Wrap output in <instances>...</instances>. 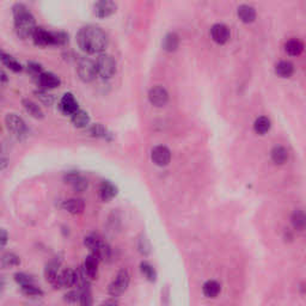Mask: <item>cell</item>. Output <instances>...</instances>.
Returning a JSON list of instances; mask_svg holds the SVG:
<instances>
[{
	"instance_id": "1",
	"label": "cell",
	"mask_w": 306,
	"mask_h": 306,
	"mask_svg": "<svg viewBox=\"0 0 306 306\" xmlns=\"http://www.w3.org/2000/svg\"><path fill=\"white\" fill-rule=\"evenodd\" d=\"M78 47L86 54H101L106 50L109 38L106 31L96 25L80 28L76 34Z\"/></svg>"
},
{
	"instance_id": "2",
	"label": "cell",
	"mask_w": 306,
	"mask_h": 306,
	"mask_svg": "<svg viewBox=\"0 0 306 306\" xmlns=\"http://www.w3.org/2000/svg\"><path fill=\"white\" fill-rule=\"evenodd\" d=\"M13 18H15V30L18 38L27 39L33 36L36 29V22L29 8L23 4H17L13 7Z\"/></svg>"
},
{
	"instance_id": "3",
	"label": "cell",
	"mask_w": 306,
	"mask_h": 306,
	"mask_svg": "<svg viewBox=\"0 0 306 306\" xmlns=\"http://www.w3.org/2000/svg\"><path fill=\"white\" fill-rule=\"evenodd\" d=\"M34 43L38 47L65 46L69 42V35L64 31H48L43 28L36 27L33 36Z\"/></svg>"
},
{
	"instance_id": "4",
	"label": "cell",
	"mask_w": 306,
	"mask_h": 306,
	"mask_svg": "<svg viewBox=\"0 0 306 306\" xmlns=\"http://www.w3.org/2000/svg\"><path fill=\"white\" fill-rule=\"evenodd\" d=\"M97 75L103 79H110L116 73V61L112 55L101 53L95 61Z\"/></svg>"
},
{
	"instance_id": "5",
	"label": "cell",
	"mask_w": 306,
	"mask_h": 306,
	"mask_svg": "<svg viewBox=\"0 0 306 306\" xmlns=\"http://www.w3.org/2000/svg\"><path fill=\"white\" fill-rule=\"evenodd\" d=\"M5 126L12 137L18 140L24 139L28 135V127L23 118L17 114H7L5 117Z\"/></svg>"
},
{
	"instance_id": "6",
	"label": "cell",
	"mask_w": 306,
	"mask_h": 306,
	"mask_svg": "<svg viewBox=\"0 0 306 306\" xmlns=\"http://www.w3.org/2000/svg\"><path fill=\"white\" fill-rule=\"evenodd\" d=\"M130 282L129 271L127 269H121L116 275L115 280L108 287V293L112 296V298H117L121 294H123L127 291Z\"/></svg>"
},
{
	"instance_id": "7",
	"label": "cell",
	"mask_w": 306,
	"mask_h": 306,
	"mask_svg": "<svg viewBox=\"0 0 306 306\" xmlns=\"http://www.w3.org/2000/svg\"><path fill=\"white\" fill-rule=\"evenodd\" d=\"M76 72H78L79 79L84 83H91L97 76V70H96L95 61L90 59L83 58L78 61L76 65Z\"/></svg>"
},
{
	"instance_id": "8",
	"label": "cell",
	"mask_w": 306,
	"mask_h": 306,
	"mask_svg": "<svg viewBox=\"0 0 306 306\" xmlns=\"http://www.w3.org/2000/svg\"><path fill=\"white\" fill-rule=\"evenodd\" d=\"M65 183L69 184L76 192H84L89 188V182L83 175L76 171H70L64 176Z\"/></svg>"
},
{
	"instance_id": "9",
	"label": "cell",
	"mask_w": 306,
	"mask_h": 306,
	"mask_svg": "<svg viewBox=\"0 0 306 306\" xmlns=\"http://www.w3.org/2000/svg\"><path fill=\"white\" fill-rule=\"evenodd\" d=\"M76 285V270L72 268H66L59 273L55 282L53 283L54 288H70Z\"/></svg>"
},
{
	"instance_id": "10",
	"label": "cell",
	"mask_w": 306,
	"mask_h": 306,
	"mask_svg": "<svg viewBox=\"0 0 306 306\" xmlns=\"http://www.w3.org/2000/svg\"><path fill=\"white\" fill-rule=\"evenodd\" d=\"M117 10V5L114 0H97L93 5V13L98 18H108L113 16Z\"/></svg>"
},
{
	"instance_id": "11",
	"label": "cell",
	"mask_w": 306,
	"mask_h": 306,
	"mask_svg": "<svg viewBox=\"0 0 306 306\" xmlns=\"http://www.w3.org/2000/svg\"><path fill=\"white\" fill-rule=\"evenodd\" d=\"M151 159L155 165L166 166L171 160V152L166 146H155L151 151Z\"/></svg>"
},
{
	"instance_id": "12",
	"label": "cell",
	"mask_w": 306,
	"mask_h": 306,
	"mask_svg": "<svg viewBox=\"0 0 306 306\" xmlns=\"http://www.w3.org/2000/svg\"><path fill=\"white\" fill-rule=\"evenodd\" d=\"M149 101L152 106L161 108L166 106L169 102V93L163 86H154L150 90Z\"/></svg>"
},
{
	"instance_id": "13",
	"label": "cell",
	"mask_w": 306,
	"mask_h": 306,
	"mask_svg": "<svg viewBox=\"0 0 306 306\" xmlns=\"http://www.w3.org/2000/svg\"><path fill=\"white\" fill-rule=\"evenodd\" d=\"M59 109H60L62 114L71 116L73 113H76V110L79 109L78 101L76 100V97L72 95V93L70 92L65 93V95L61 97L60 102H59Z\"/></svg>"
},
{
	"instance_id": "14",
	"label": "cell",
	"mask_w": 306,
	"mask_h": 306,
	"mask_svg": "<svg viewBox=\"0 0 306 306\" xmlns=\"http://www.w3.org/2000/svg\"><path fill=\"white\" fill-rule=\"evenodd\" d=\"M36 79H38V84L43 90L55 89L61 84L60 78L52 72H42Z\"/></svg>"
},
{
	"instance_id": "15",
	"label": "cell",
	"mask_w": 306,
	"mask_h": 306,
	"mask_svg": "<svg viewBox=\"0 0 306 306\" xmlns=\"http://www.w3.org/2000/svg\"><path fill=\"white\" fill-rule=\"evenodd\" d=\"M211 38L215 43L225 44L230 39V29L225 24H214L211 28Z\"/></svg>"
},
{
	"instance_id": "16",
	"label": "cell",
	"mask_w": 306,
	"mask_h": 306,
	"mask_svg": "<svg viewBox=\"0 0 306 306\" xmlns=\"http://www.w3.org/2000/svg\"><path fill=\"white\" fill-rule=\"evenodd\" d=\"M100 262L101 261L97 259V256H96V255H93L92 253H90L89 255H87L86 259H85L83 268H84L85 273H86L87 277H89L91 281L92 280L97 279L98 265H100Z\"/></svg>"
},
{
	"instance_id": "17",
	"label": "cell",
	"mask_w": 306,
	"mask_h": 306,
	"mask_svg": "<svg viewBox=\"0 0 306 306\" xmlns=\"http://www.w3.org/2000/svg\"><path fill=\"white\" fill-rule=\"evenodd\" d=\"M118 189L114 183H112L110 181H103L101 183L100 189H98V195H100V199L104 202H109L117 195Z\"/></svg>"
},
{
	"instance_id": "18",
	"label": "cell",
	"mask_w": 306,
	"mask_h": 306,
	"mask_svg": "<svg viewBox=\"0 0 306 306\" xmlns=\"http://www.w3.org/2000/svg\"><path fill=\"white\" fill-rule=\"evenodd\" d=\"M61 267V260L60 259H53L52 261L46 265V268H44V276H46L47 281L53 285L55 282L56 277L59 275V270H60Z\"/></svg>"
},
{
	"instance_id": "19",
	"label": "cell",
	"mask_w": 306,
	"mask_h": 306,
	"mask_svg": "<svg viewBox=\"0 0 306 306\" xmlns=\"http://www.w3.org/2000/svg\"><path fill=\"white\" fill-rule=\"evenodd\" d=\"M62 208L73 215L81 214L85 209V202H84V200L78 199V197H72V199L64 201V203H62Z\"/></svg>"
},
{
	"instance_id": "20",
	"label": "cell",
	"mask_w": 306,
	"mask_h": 306,
	"mask_svg": "<svg viewBox=\"0 0 306 306\" xmlns=\"http://www.w3.org/2000/svg\"><path fill=\"white\" fill-rule=\"evenodd\" d=\"M238 18L245 24H250L256 19V10L250 5H240L237 10Z\"/></svg>"
},
{
	"instance_id": "21",
	"label": "cell",
	"mask_w": 306,
	"mask_h": 306,
	"mask_svg": "<svg viewBox=\"0 0 306 306\" xmlns=\"http://www.w3.org/2000/svg\"><path fill=\"white\" fill-rule=\"evenodd\" d=\"M22 104H23L25 112H27L30 116H33L34 118L41 120V118L44 117L43 110H42L41 107H39L38 103H35L34 101L29 100V98H24V100L22 101Z\"/></svg>"
},
{
	"instance_id": "22",
	"label": "cell",
	"mask_w": 306,
	"mask_h": 306,
	"mask_svg": "<svg viewBox=\"0 0 306 306\" xmlns=\"http://www.w3.org/2000/svg\"><path fill=\"white\" fill-rule=\"evenodd\" d=\"M71 121L76 128H86L90 124V116L84 110L78 109L76 113L71 115Z\"/></svg>"
},
{
	"instance_id": "23",
	"label": "cell",
	"mask_w": 306,
	"mask_h": 306,
	"mask_svg": "<svg viewBox=\"0 0 306 306\" xmlns=\"http://www.w3.org/2000/svg\"><path fill=\"white\" fill-rule=\"evenodd\" d=\"M178 46H180V36L176 33L166 34L165 38H163V49L165 52L172 53L176 52Z\"/></svg>"
},
{
	"instance_id": "24",
	"label": "cell",
	"mask_w": 306,
	"mask_h": 306,
	"mask_svg": "<svg viewBox=\"0 0 306 306\" xmlns=\"http://www.w3.org/2000/svg\"><path fill=\"white\" fill-rule=\"evenodd\" d=\"M271 160L276 164V165H282L288 159V151L283 146H275L270 152Z\"/></svg>"
},
{
	"instance_id": "25",
	"label": "cell",
	"mask_w": 306,
	"mask_h": 306,
	"mask_svg": "<svg viewBox=\"0 0 306 306\" xmlns=\"http://www.w3.org/2000/svg\"><path fill=\"white\" fill-rule=\"evenodd\" d=\"M0 60H1L2 64H4L8 70L12 71V72L18 73V72H21L22 70H23L22 65L19 64V62L17 61L16 59L13 58V56L8 55L7 53L2 52V50H1V52H0Z\"/></svg>"
},
{
	"instance_id": "26",
	"label": "cell",
	"mask_w": 306,
	"mask_h": 306,
	"mask_svg": "<svg viewBox=\"0 0 306 306\" xmlns=\"http://www.w3.org/2000/svg\"><path fill=\"white\" fill-rule=\"evenodd\" d=\"M0 265L2 268H15L21 265V257L15 253H5L0 259Z\"/></svg>"
},
{
	"instance_id": "27",
	"label": "cell",
	"mask_w": 306,
	"mask_h": 306,
	"mask_svg": "<svg viewBox=\"0 0 306 306\" xmlns=\"http://www.w3.org/2000/svg\"><path fill=\"white\" fill-rule=\"evenodd\" d=\"M89 134L93 138L112 140V133L101 123H95L91 127H89Z\"/></svg>"
},
{
	"instance_id": "28",
	"label": "cell",
	"mask_w": 306,
	"mask_h": 306,
	"mask_svg": "<svg viewBox=\"0 0 306 306\" xmlns=\"http://www.w3.org/2000/svg\"><path fill=\"white\" fill-rule=\"evenodd\" d=\"M202 291L207 298H217V297L219 296L220 291H222V287H220V283L218 281L208 280V281H206L205 285H203Z\"/></svg>"
},
{
	"instance_id": "29",
	"label": "cell",
	"mask_w": 306,
	"mask_h": 306,
	"mask_svg": "<svg viewBox=\"0 0 306 306\" xmlns=\"http://www.w3.org/2000/svg\"><path fill=\"white\" fill-rule=\"evenodd\" d=\"M285 50L288 55L291 56H299L304 50V44L297 38H292L290 41L286 42Z\"/></svg>"
},
{
	"instance_id": "30",
	"label": "cell",
	"mask_w": 306,
	"mask_h": 306,
	"mask_svg": "<svg viewBox=\"0 0 306 306\" xmlns=\"http://www.w3.org/2000/svg\"><path fill=\"white\" fill-rule=\"evenodd\" d=\"M275 72L281 78H290L294 73V66L290 61H280L275 66Z\"/></svg>"
},
{
	"instance_id": "31",
	"label": "cell",
	"mask_w": 306,
	"mask_h": 306,
	"mask_svg": "<svg viewBox=\"0 0 306 306\" xmlns=\"http://www.w3.org/2000/svg\"><path fill=\"white\" fill-rule=\"evenodd\" d=\"M270 127V120H269L268 117H266V116H260L259 118H256V121H255L254 123L255 132L260 135H265L266 133H268Z\"/></svg>"
},
{
	"instance_id": "32",
	"label": "cell",
	"mask_w": 306,
	"mask_h": 306,
	"mask_svg": "<svg viewBox=\"0 0 306 306\" xmlns=\"http://www.w3.org/2000/svg\"><path fill=\"white\" fill-rule=\"evenodd\" d=\"M291 222L293 228L298 231H304L305 230V214L302 209H296L292 214Z\"/></svg>"
},
{
	"instance_id": "33",
	"label": "cell",
	"mask_w": 306,
	"mask_h": 306,
	"mask_svg": "<svg viewBox=\"0 0 306 306\" xmlns=\"http://www.w3.org/2000/svg\"><path fill=\"white\" fill-rule=\"evenodd\" d=\"M140 270L141 273H143V275L145 276L150 282H154L155 280H157V271H155V269L153 268L151 263L146 262V261L141 262Z\"/></svg>"
},
{
	"instance_id": "34",
	"label": "cell",
	"mask_w": 306,
	"mask_h": 306,
	"mask_svg": "<svg viewBox=\"0 0 306 306\" xmlns=\"http://www.w3.org/2000/svg\"><path fill=\"white\" fill-rule=\"evenodd\" d=\"M21 291L25 297H28V298H41V297H43L44 294L43 291H42L39 287H38L35 283L23 286V287H21Z\"/></svg>"
},
{
	"instance_id": "35",
	"label": "cell",
	"mask_w": 306,
	"mask_h": 306,
	"mask_svg": "<svg viewBox=\"0 0 306 306\" xmlns=\"http://www.w3.org/2000/svg\"><path fill=\"white\" fill-rule=\"evenodd\" d=\"M80 292V299H79V304L84 306H90L92 305V293H91V287L89 286H85V287L78 288Z\"/></svg>"
},
{
	"instance_id": "36",
	"label": "cell",
	"mask_w": 306,
	"mask_h": 306,
	"mask_svg": "<svg viewBox=\"0 0 306 306\" xmlns=\"http://www.w3.org/2000/svg\"><path fill=\"white\" fill-rule=\"evenodd\" d=\"M13 279H15L17 285L21 286V287L35 283V279H34L31 275H29V274L24 273V271H18V273H16L15 275H13Z\"/></svg>"
},
{
	"instance_id": "37",
	"label": "cell",
	"mask_w": 306,
	"mask_h": 306,
	"mask_svg": "<svg viewBox=\"0 0 306 306\" xmlns=\"http://www.w3.org/2000/svg\"><path fill=\"white\" fill-rule=\"evenodd\" d=\"M103 240H104L103 238L98 236V234L91 233V234H89V236L85 237L84 244H85V246H86L87 249H89L90 251H92V250H95V249L97 248V246L100 245L101 243L103 242Z\"/></svg>"
},
{
	"instance_id": "38",
	"label": "cell",
	"mask_w": 306,
	"mask_h": 306,
	"mask_svg": "<svg viewBox=\"0 0 306 306\" xmlns=\"http://www.w3.org/2000/svg\"><path fill=\"white\" fill-rule=\"evenodd\" d=\"M35 95H36V97L38 98V101L41 102V103H43L44 106L50 107L54 103L53 95H50V93L48 92V90H43V89L38 90V91H35Z\"/></svg>"
},
{
	"instance_id": "39",
	"label": "cell",
	"mask_w": 306,
	"mask_h": 306,
	"mask_svg": "<svg viewBox=\"0 0 306 306\" xmlns=\"http://www.w3.org/2000/svg\"><path fill=\"white\" fill-rule=\"evenodd\" d=\"M138 249L139 251H140V254L144 255V256H147V255L151 253V245H150L149 239H147L146 236H144V234H141L140 238H139Z\"/></svg>"
},
{
	"instance_id": "40",
	"label": "cell",
	"mask_w": 306,
	"mask_h": 306,
	"mask_svg": "<svg viewBox=\"0 0 306 306\" xmlns=\"http://www.w3.org/2000/svg\"><path fill=\"white\" fill-rule=\"evenodd\" d=\"M64 299L65 302L70 303V304H76V303H79V299H80V292H79L78 288H76V290L70 291L69 293L65 294Z\"/></svg>"
},
{
	"instance_id": "41",
	"label": "cell",
	"mask_w": 306,
	"mask_h": 306,
	"mask_svg": "<svg viewBox=\"0 0 306 306\" xmlns=\"http://www.w3.org/2000/svg\"><path fill=\"white\" fill-rule=\"evenodd\" d=\"M27 69L28 72H29L33 76H35V78H38V76L43 72V69H42L41 65L38 64V62H29Z\"/></svg>"
},
{
	"instance_id": "42",
	"label": "cell",
	"mask_w": 306,
	"mask_h": 306,
	"mask_svg": "<svg viewBox=\"0 0 306 306\" xmlns=\"http://www.w3.org/2000/svg\"><path fill=\"white\" fill-rule=\"evenodd\" d=\"M8 242V232L5 229H0V249L5 248Z\"/></svg>"
},
{
	"instance_id": "43",
	"label": "cell",
	"mask_w": 306,
	"mask_h": 306,
	"mask_svg": "<svg viewBox=\"0 0 306 306\" xmlns=\"http://www.w3.org/2000/svg\"><path fill=\"white\" fill-rule=\"evenodd\" d=\"M8 166V158L0 157V170H5Z\"/></svg>"
},
{
	"instance_id": "44",
	"label": "cell",
	"mask_w": 306,
	"mask_h": 306,
	"mask_svg": "<svg viewBox=\"0 0 306 306\" xmlns=\"http://www.w3.org/2000/svg\"><path fill=\"white\" fill-rule=\"evenodd\" d=\"M5 288H6V280H5V277L0 276V297L4 293Z\"/></svg>"
},
{
	"instance_id": "45",
	"label": "cell",
	"mask_w": 306,
	"mask_h": 306,
	"mask_svg": "<svg viewBox=\"0 0 306 306\" xmlns=\"http://www.w3.org/2000/svg\"><path fill=\"white\" fill-rule=\"evenodd\" d=\"M8 80V76L4 70L0 69V83H6Z\"/></svg>"
},
{
	"instance_id": "46",
	"label": "cell",
	"mask_w": 306,
	"mask_h": 306,
	"mask_svg": "<svg viewBox=\"0 0 306 306\" xmlns=\"http://www.w3.org/2000/svg\"><path fill=\"white\" fill-rule=\"evenodd\" d=\"M118 302H116L115 298L112 299V300H106V302H103V305H117Z\"/></svg>"
}]
</instances>
